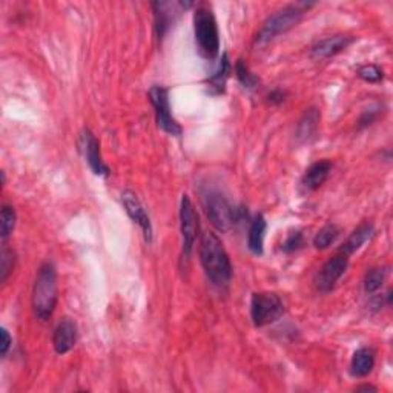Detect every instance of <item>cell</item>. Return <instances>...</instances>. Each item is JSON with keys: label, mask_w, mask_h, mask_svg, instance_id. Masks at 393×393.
<instances>
[{"label": "cell", "mask_w": 393, "mask_h": 393, "mask_svg": "<svg viewBox=\"0 0 393 393\" xmlns=\"http://www.w3.org/2000/svg\"><path fill=\"white\" fill-rule=\"evenodd\" d=\"M200 261L209 282L224 287L232 279V265L221 240L212 232H204L200 240Z\"/></svg>", "instance_id": "cell-1"}, {"label": "cell", "mask_w": 393, "mask_h": 393, "mask_svg": "<svg viewBox=\"0 0 393 393\" xmlns=\"http://www.w3.org/2000/svg\"><path fill=\"white\" fill-rule=\"evenodd\" d=\"M304 245V236L301 231H294L287 236L284 243L282 245V250L286 252V254H292V252H297L303 248Z\"/></svg>", "instance_id": "cell-27"}, {"label": "cell", "mask_w": 393, "mask_h": 393, "mask_svg": "<svg viewBox=\"0 0 393 393\" xmlns=\"http://www.w3.org/2000/svg\"><path fill=\"white\" fill-rule=\"evenodd\" d=\"M204 211L211 223L220 232H229L236 228L243 217V211L237 209L226 196L218 191H208L204 194Z\"/></svg>", "instance_id": "cell-5"}, {"label": "cell", "mask_w": 393, "mask_h": 393, "mask_svg": "<svg viewBox=\"0 0 393 393\" xmlns=\"http://www.w3.org/2000/svg\"><path fill=\"white\" fill-rule=\"evenodd\" d=\"M349 266V257L343 254V252H336V254L326 261L324 266L320 269V272L316 275V289L321 294H329L332 292L336 283L340 282L341 277L345 274Z\"/></svg>", "instance_id": "cell-9"}, {"label": "cell", "mask_w": 393, "mask_h": 393, "mask_svg": "<svg viewBox=\"0 0 393 393\" xmlns=\"http://www.w3.org/2000/svg\"><path fill=\"white\" fill-rule=\"evenodd\" d=\"M373 233H375V228H373L372 223H361L360 226L350 233L349 238L345 240L344 245L340 248V252H343V254L348 257L353 255L355 252H358L373 237Z\"/></svg>", "instance_id": "cell-16"}, {"label": "cell", "mask_w": 393, "mask_h": 393, "mask_svg": "<svg viewBox=\"0 0 393 393\" xmlns=\"http://www.w3.org/2000/svg\"><path fill=\"white\" fill-rule=\"evenodd\" d=\"M355 42V37L352 35H344V34H336V35H331L326 37V39L316 42L311 54L314 59L323 60V59H331L333 55L343 52L344 50H348L349 46Z\"/></svg>", "instance_id": "cell-12"}, {"label": "cell", "mask_w": 393, "mask_h": 393, "mask_svg": "<svg viewBox=\"0 0 393 393\" xmlns=\"http://www.w3.org/2000/svg\"><path fill=\"white\" fill-rule=\"evenodd\" d=\"M340 233L341 231L336 224H327V226L318 231V233L314 238V246L320 250L327 249L331 245H333L336 238L340 237Z\"/></svg>", "instance_id": "cell-21"}, {"label": "cell", "mask_w": 393, "mask_h": 393, "mask_svg": "<svg viewBox=\"0 0 393 393\" xmlns=\"http://www.w3.org/2000/svg\"><path fill=\"white\" fill-rule=\"evenodd\" d=\"M358 392H377V387H373V386H361V387H357Z\"/></svg>", "instance_id": "cell-31"}, {"label": "cell", "mask_w": 393, "mask_h": 393, "mask_svg": "<svg viewBox=\"0 0 393 393\" xmlns=\"http://www.w3.org/2000/svg\"><path fill=\"white\" fill-rule=\"evenodd\" d=\"M332 171V163L329 160H320L314 163L309 170L304 172L301 179V188L304 192H314L320 189L324 184V182L329 179Z\"/></svg>", "instance_id": "cell-14"}, {"label": "cell", "mask_w": 393, "mask_h": 393, "mask_svg": "<svg viewBox=\"0 0 393 393\" xmlns=\"http://www.w3.org/2000/svg\"><path fill=\"white\" fill-rule=\"evenodd\" d=\"M80 149L83 155H85L92 172L100 177H109L111 171L106 163L103 162L99 140L89 129H83V133L80 135Z\"/></svg>", "instance_id": "cell-11"}, {"label": "cell", "mask_w": 393, "mask_h": 393, "mask_svg": "<svg viewBox=\"0 0 393 393\" xmlns=\"http://www.w3.org/2000/svg\"><path fill=\"white\" fill-rule=\"evenodd\" d=\"M177 4H171V2H155L153 4L154 8V16H155V30H157V35L158 39H162V37L166 34V31L170 30V26L172 25L174 21V8H177Z\"/></svg>", "instance_id": "cell-20"}, {"label": "cell", "mask_w": 393, "mask_h": 393, "mask_svg": "<svg viewBox=\"0 0 393 393\" xmlns=\"http://www.w3.org/2000/svg\"><path fill=\"white\" fill-rule=\"evenodd\" d=\"M149 100H151V105L154 108L158 128L165 131L166 134L180 137L183 129L179 121H177L175 117L172 116L171 105H170V91H167V88L158 87V85L153 87L149 89Z\"/></svg>", "instance_id": "cell-7"}, {"label": "cell", "mask_w": 393, "mask_h": 393, "mask_svg": "<svg viewBox=\"0 0 393 393\" xmlns=\"http://www.w3.org/2000/svg\"><path fill=\"white\" fill-rule=\"evenodd\" d=\"M236 74H237L238 82L246 89H257V87L260 85V79L255 76L254 72H252L249 70L248 65L245 62H243V60L237 62V65H236Z\"/></svg>", "instance_id": "cell-23"}, {"label": "cell", "mask_w": 393, "mask_h": 393, "mask_svg": "<svg viewBox=\"0 0 393 393\" xmlns=\"http://www.w3.org/2000/svg\"><path fill=\"white\" fill-rule=\"evenodd\" d=\"M77 324L71 318H63L54 329L52 335V345L54 350L59 355H65L74 349L77 343Z\"/></svg>", "instance_id": "cell-13"}, {"label": "cell", "mask_w": 393, "mask_h": 393, "mask_svg": "<svg viewBox=\"0 0 393 393\" xmlns=\"http://www.w3.org/2000/svg\"><path fill=\"white\" fill-rule=\"evenodd\" d=\"M16 220L17 215L13 206L4 204L2 208V223H0V232H2V238L6 240L9 236H11L14 228H16Z\"/></svg>", "instance_id": "cell-24"}, {"label": "cell", "mask_w": 393, "mask_h": 393, "mask_svg": "<svg viewBox=\"0 0 393 393\" xmlns=\"http://www.w3.org/2000/svg\"><path fill=\"white\" fill-rule=\"evenodd\" d=\"M311 6L307 4H297V5H287L283 9H279L275 14L270 16L267 21L261 26L255 37L257 45H263L270 40H274L275 37L282 35L287 31H291L295 28L306 13V9Z\"/></svg>", "instance_id": "cell-4"}, {"label": "cell", "mask_w": 393, "mask_h": 393, "mask_svg": "<svg viewBox=\"0 0 393 393\" xmlns=\"http://www.w3.org/2000/svg\"><path fill=\"white\" fill-rule=\"evenodd\" d=\"M284 315V303L277 294L260 292L250 299V316L257 327H265L278 321Z\"/></svg>", "instance_id": "cell-6"}, {"label": "cell", "mask_w": 393, "mask_h": 393, "mask_svg": "<svg viewBox=\"0 0 393 393\" xmlns=\"http://www.w3.org/2000/svg\"><path fill=\"white\" fill-rule=\"evenodd\" d=\"M180 229H182V260L188 261L194 250L195 240L199 237V214L195 212L194 204L188 195L182 196L180 203Z\"/></svg>", "instance_id": "cell-8"}, {"label": "cell", "mask_w": 393, "mask_h": 393, "mask_svg": "<svg viewBox=\"0 0 393 393\" xmlns=\"http://www.w3.org/2000/svg\"><path fill=\"white\" fill-rule=\"evenodd\" d=\"M320 118L321 114L316 108H311L304 112V116L299 120L297 128V138L299 142H311L312 138L316 137L318 126H320Z\"/></svg>", "instance_id": "cell-19"}, {"label": "cell", "mask_w": 393, "mask_h": 393, "mask_svg": "<svg viewBox=\"0 0 393 393\" xmlns=\"http://www.w3.org/2000/svg\"><path fill=\"white\" fill-rule=\"evenodd\" d=\"M14 265H16V254L11 249L4 246L2 254H0V283H5L8 277L11 275Z\"/></svg>", "instance_id": "cell-25"}, {"label": "cell", "mask_w": 393, "mask_h": 393, "mask_svg": "<svg viewBox=\"0 0 393 393\" xmlns=\"http://www.w3.org/2000/svg\"><path fill=\"white\" fill-rule=\"evenodd\" d=\"M387 270L384 267H373L364 277V291L366 294H375L386 282Z\"/></svg>", "instance_id": "cell-22"}, {"label": "cell", "mask_w": 393, "mask_h": 393, "mask_svg": "<svg viewBox=\"0 0 393 393\" xmlns=\"http://www.w3.org/2000/svg\"><path fill=\"white\" fill-rule=\"evenodd\" d=\"M121 203H123V208L126 214L129 215V218L134 223L138 224V228L142 229L143 237L148 243L153 241V223L151 218H149V214L145 208V204L140 201L135 192L133 191H125L121 194Z\"/></svg>", "instance_id": "cell-10"}, {"label": "cell", "mask_w": 393, "mask_h": 393, "mask_svg": "<svg viewBox=\"0 0 393 393\" xmlns=\"http://www.w3.org/2000/svg\"><path fill=\"white\" fill-rule=\"evenodd\" d=\"M59 301L57 269L52 263H43L37 272L33 287V311L42 321L50 320Z\"/></svg>", "instance_id": "cell-2"}, {"label": "cell", "mask_w": 393, "mask_h": 393, "mask_svg": "<svg viewBox=\"0 0 393 393\" xmlns=\"http://www.w3.org/2000/svg\"><path fill=\"white\" fill-rule=\"evenodd\" d=\"M381 114V108H372V109H367V111H364L362 112V116L360 117L358 120V128L360 129H364V128H367V126H372L373 123H375V121L378 120Z\"/></svg>", "instance_id": "cell-28"}, {"label": "cell", "mask_w": 393, "mask_h": 393, "mask_svg": "<svg viewBox=\"0 0 393 393\" xmlns=\"http://www.w3.org/2000/svg\"><path fill=\"white\" fill-rule=\"evenodd\" d=\"M266 229H267V223L265 215L263 214L255 215V218L250 221L249 236H248V248L254 255H263Z\"/></svg>", "instance_id": "cell-17"}, {"label": "cell", "mask_w": 393, "mask_h": 393, "mask_svg": "<svg viewBox=\"0 0 393 393\" xmlns=\"http://www.w3.org/2000/svg\"><path fill=\"white\" fill-rule=\"evenodd\" d=\"M358 77L367 83H380L384 79V72L377 65H364L358 70Z\"/></svg>", "instance_id": "cell-26"}, {"label": "cell", "mask_w": 393, "mask_h": 393, "mask_svg": "<svg viewBox=\"0 0 393 393\" xmlns=\"http://www.w3.org/2000/svg\"><path fill=\"white\" fill-rule=\"evenodd\" d=\"M377 353L372 348H361L353 353L350 362V373L355 378H364L372 373L375 367Z\"/></svg>", "instance_id": "cell-15"}, {"label": "cell", "mask_w": 393, "mask_h": 393, "mask_svg": "<svg viewBox=\"0 0 393 393\" xmlns=\"http://www.w3.org/2000/svg\"><path fill=\"white\" fill-rule=\"evenodd\" d=\"M287 97V92L283 91V89H274V91H270L269 94H267V103L269 105H272V106H278V105H282V103L286 100Z\"/></svg>", "instance_id": "cell-29"}, {"label": "cell", "mask_w": 393, "mask_h": 393, "mask_svg": "<svg viewBox=\"0 0 393 393\" xmlns=\"http://www.w3.org/2000/svg\"><path fill=\"white\" fill-rule=\"evenodd\" d=\"M0 335H2V343H0V355H2V358H5L8 355V352H9V349H11L13 340H11V336H9L6 329L0 331Z\"/></svg>", "instance_id": "cell-30"}, {"label": "cell", "mask_w": 393, "mask_h": 393, "mask_svg": "<svg viewBox=\"0 0 393 393\" xmlns=\"http://www.w3.org/2000/svg\"><path fill=\"white\" fill-rule=\"evenodd\" d=\"M194 35L200 55L206 60L217 59L220 52V33L212 8L200 4L194 13Z\"/></svg>", "instance_id": "cell-3"}, {"label": "cell", "mask_w": 393, "mask_h": 393, "mask_svg": "<svg viewBox=\"0 0 393 393\" xmlns=\"http://www.w3.org/2000/svg\"><path fill=\"white\" fill-rule=\"evenodd\" d=\"M231 72H232V67H231L228 54H223L217 70H215L214 74H211V76L208 77V80H206V83L209 85L211 94H214V96L224 94Z\"/></svg>", "instance_id": "cell-18"}]
</instances>
